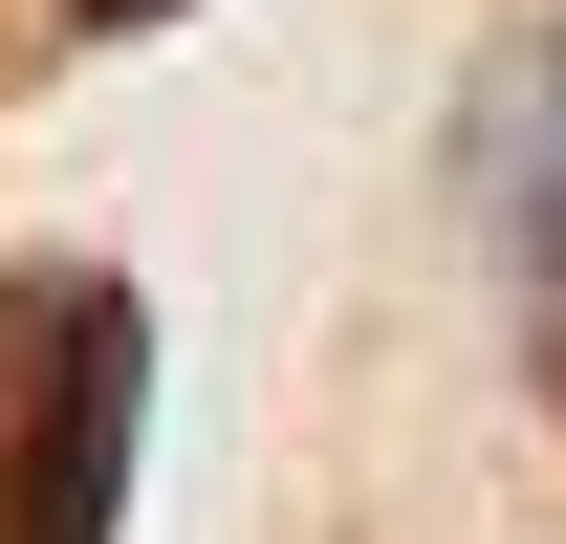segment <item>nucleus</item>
<instances>
[{"mask_svg": "<svg viewBox=\"0 0 566 544\" xmlns=\"http://www.w3.org/2000/svg\"><path fill=\"white\" fill-rule=\"evenodd\" d=\"M132 436H153V327L132 283H0V544H109L132 501Z\"/></svg>", "mask_w": 566, "mask_h": 544, "instance_id": "f257e3e1", "label": "nucleus"}, {"mask_svg": "<svg viewBox=\"0 0 566 544\" xmlns=\"http://www.w3.org/2000/svg\"><path fill=\"white\" fill-rule=\"evenodd\" d=\"M501 262H523V305H545V370H566V44L523 66V109H501Z\"/></svg>", "mask_w": 566, "mask_h": 544, "instance_id": "f03ea898", "label": "nucleus"}]
</instances>
